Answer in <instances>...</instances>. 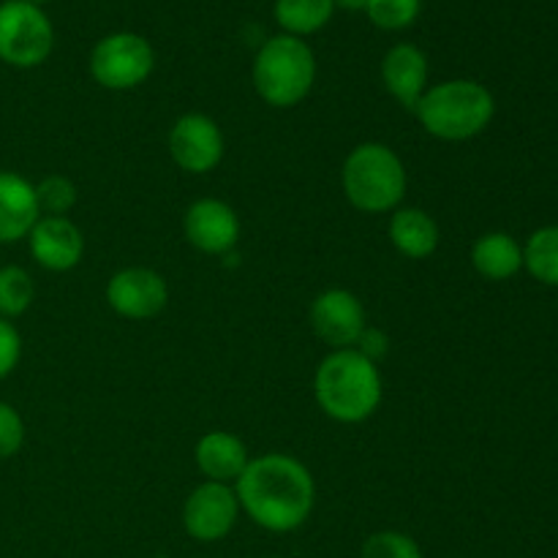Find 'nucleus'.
Here are the masks:
<instances>
[{
    "label": "nucleus",
    "mask_w": 558,
    "mask_h": 558,
    "mask_svg": "<svg viewBox=\"0 0 558 558\" xmlns=\"http://www.w3.org/2000/svg\"><path fill=\"white\" fill-rule=\"evenodd\" d=\"M240 501L234 485L202 483L183 505V529L196 543H221L232 534L240 518Z\"/></svg>",
    "instance_id": "nucleus-8"
},
{
    "label": "nucleus",
    "mask_w": 558,
    "mask_h": 558,
    "mask_svg": "<svg viewBox=\"0 0 558 558\" xmlns=\"http://www.w3.org/2000/svg\"><path fill=\"white\" fill-rule=\"evenodd\" d=\"M183 234L202 254H229L240 240V216L229 202L205 196V199L191 202L185 210Z\"/></svg>",
    "instance_id": "nucleus-12"
},
{
    "label": "nucleus",
    "mask_w": 558,
    "mask_h": 558,
    "mask_svg": "<svg viewBox=\"0 0 558 558\" xmlns=\"http://www.w3.org/2000/svg\"><path fill=\"white\" fill-rule=\"evenodd\" d=\"M153 69H156V52L140 33H109L90 49V76L107 90H134L147 82Z\"/></svg>",
    "instance_id": "nucleus-7"
},
{
    "label": "nucleus",
    "mask_w": 558,
    "mask_h": 558,
    "mask_svg": "<svg viewBox=\"0 0 558 558\" xmlns=\"http://www.w3.org/2000/svg\"><path fill=\"white\" fill-rule=\"evenodd\" d=\"M54 49L52 20L25 0L0 3V60L11 69H36Z\"/></svg>",
    "instance_id": "nucleus-6"
},
{
    "label": "nucleus",
    "mask_w": 558,
    "mask_h": 558,
    "mask_svg": "<svg viewBox=\"0 0 558 558\" xmlns=\"http://www.w3.org/2000/svg\"><path fill=\"white\" fill-rule=\"evenodd\" d=\"M76 185L74 180L65 174H47L38 180L36 185V199L41 216H69L76 205Z\"/></svg>",
    "instance_id": "nucleus-23"
},
{
    "label": "nucleus",
    "mask_w": 558,
    "mask_h": 558,
    "mask_svg": "<svg viewBox=\"0 0 558 558\" xmlns=\"http://www.w3.org/2000/svg\"><path fill=\"white\" fill-rule=\"evenodd\" d=\"M227 140L210 114L189 112L169 129V156L183 172L207 174L223 161Z\"/></svg>",
    "instance_id": "nucleus-9"
},
{
    "label": "nucleus",
    "mask_w": 558,
    "mask_h": 558,
    "mask_svg": "<svg viewBox=\"0 0 558 558\" xmlns=\"http://www.w3.org/2000/svg\"><path fill=\"white\" fill-rule=\"evenodd\" d=\"M439 223L423 207H398L390 216V243L407 259H428L439 248Z\"/></svg>",
    "instance_id": "nucleus-17"
},
{
    "label": "nucleus",
    "mask_w": 558,
    "mask_h": 558,
    "mask_svg": "<svg viewBox=\"0 0 558 558\" xmlns=\"http://www.w3.org/2000/svg\"><path fill=\"white\" fill-rule=\"evenodd\" d=\"M194 461L207 483L234 485L248 469L251 456L240 436L229 434V430H210L196 441Z\"/></svg>",
    "instance_id": "nucleus-16"
},
{
    "label": "nucleus",
    "mask_w": 558,
    "mask_h": 558,
    "mask_svg": "<svg viewBox=\"0 0 558 558\" xmlns=\"http://www.w3.org/2000/svg\"><path fill=\"white\" fill-rule=\"evenodd\" d=\"M25 445V420L11 403L0 401V461H9Z\"/></svg>",
    "instance_id": "nucleus-25"
},
{
    "label": "nucleus",
    "mask_w": 558,
    "mask_h": 558,
    "mask_svg": "<svg viewBox=\"0 0 558 558\" xmlns=\"http://www.w3.org/2000/svg\"><path fill=\"white\" fill-rule=\"evenodd\" d=\"M332 3H336V9H343V11H352V14H357V11H365L368 0H332Z\"/></svg>",
    "instance_id": "nucleus-27"
},
{
    "label": "nucleus",
    "mask_w": 558,
    "mask_h": 558,
    "mask_svg": "<svg viewBox=\"0 0 558 558\" xmlns=\"http://www.w3.org/2000/svg\"><path fill=\"white\" fill-rule=\"evenodd\" d=\"M272 558H287V556H272Z\"/></svg>",
    "instance_id": "nucleus-29"
},
{
    "label": "nucleus",
    "mask_w": 558,
    "mask_h": 558,
    "mask_svg": "<svg viewBox=\"0 0 558 558\" xmlns=\"http://www.w3.org/2000/svg\"><path fill=\"white\" fill-rule=\"evenodd\" d=\"M251 76L267 107L292 109L314 90L316 54L305 38L278 33L259 47Z\"/></svg>",
    "instance_id": "nucleus-5"
},
{
    "label": "nucleus",
    "mask_w": 558,
    "mask_h": 558,
    "mask_svg": "<svg viewBox=\"0 0 558 558\" xmlns=\"http://www.w3.org/2000/svg\"><path fill=\"white\" fill-rule=\"evenodd\" d=\"M25 3H33V5H44V3H49V0H25Z\"/></svg>",
    "instance_id": "nucleus-28"
},
{
    "label": "nucleus",
    "mask_w": 558,
    "mask_h": 558,
    "mask_svg": "<svg viewBox=\"0 0 558 558\" xmlns=\"http://www.w3.org/2000/svg\"><path fill=\"white\" fill-rule=\"evenodd\" d=\"M41 218L36 185L20 172L0 169V245L27 240L31 229Z\"/></svg>",
    "instance_id": "nucleus-15"
},
{
    "label": "nucleus",
    "mask_w": 558,
    "mask_h": 558,
    "mask_svg": "<svg viewBox=\"0 0 558 558\" xmlns=\"http://www.w3.org/2000/svg\"><path fill=\"white\" fill-rule=\"evenodd\" d=\"M360 558H423V548L409 534L385 529V532H374L371 537H365Z\"/></svg>",
    "instance_id": "nucleus-24"
},
{
    "label": "nucleus",
    "mask_w": 558,
    "mask_h": 558,
    "mask_svg": "<svg viewBox=\"0 0 558 558\" xmlns=\"http://www.w3.org/2000/svg\"><path fill=\"white\" fill-rule=\"evenodd\" d=\"M22 357V336L9 319H0V379L14 374Z\"/></svg>",
    "instance_id": "nucleus-26"
},
{
    "label": "nucleus",
    "mask_w": 558,
    "mask_h": 558,
    "mask_svg": "<svg viewBox=\"0 0 558 558\" xmlns=\"http://www.w3.org/2000/svg\"><path fill=\"white\" fill-rule=\"evenodd\" d=\"M36 300L33 276L20 265L0 267V319H20Z\"/></svg>",
    "instance_id": "nucleus-21"
},
{
    "label": "nucleus",
    "mask_w": 558,
    "mask_h": 558,
    "mask_svg": "<svg viewBox=\"0 0 558 558\" xmlns=\"http://www.w3.org/2000/svg\"><path fill=\"white\" fill-rule=\"evenodd\" d=\"M423 0H368L365 14L379 31H407L417 22Z\"/></svg>",
    "instance_id": "nucleus-22"
},
{
    "label": "nucleus",
    "mask_w": 558,
    "mask_h": 558,
    "mask_svg": "<svg viewBox=\"0 0 558 558\" xmlns=\"http://www.w3.org/2000/svg\"><path fill=\"white\" fill-rule=\"evenodd\" d=\"M240 510L259 529L272 534L298 532L316 505L314 474L287 452L251 458L243 477L234 483Z\"/></svg>",
    "instance_id": "nucleus-1"
},
{
    "label": "nucleus",
    "mask_w": 558,
    "mask_h": 558,
    "mask_svg": "<svg viewBox=\"0 0 558 558\" xmlns=\"http://www.w3.org/2000/svg\"><path fill=\"white\" fill-rule=\"evenodd\" d=\"M336 14L332 0H276L272 16L287 36H314Z\"/></svg>",
    "instance_id": "nucleus-19"
},
{
    "label": "nucleus",
    "mask_w": 558,
    "mask_h": 558,
    "mask_svg": "<svg viewBox=\"0 0 558 558\" xmlns=\"http://www.w3.org/2000/svg\"><path fill=\"white\" fill-rule=\"evenodd\" d=\"M420 125L441 142H469L483 134L496 114V98L483 82L447 80L420 98Z\"/></svg>",
    "instance_id": "nucleus-3"
},
{
    "label": "nucleus",
    "mask_w": 558,
    "mask_h": 558,
    "mask_svg": "<svg viewBox=\"0 0 558 558\" xmlns=\"http://www.w3.org/2000/svg\"><path fill=\"white\" fill-rule=\"evenodd\" d=\"M430 80V63L428 54L412 41H401L396 47L387 49L381 58V82H385L387 93L401 104L407 112H414L420 98L428 90Z\"/></svg>",
    "instance_id": "nucleus-14"
},
{
    "label": "nucleus",
    "mask_w": 558,
    "mask_h": 558,
    "mask_svg": "<svg viewBox=\"0 0 558 558\" xmlns=\"http://www.w3.org/2000/svg\"><path fill=\"white\" fill-rule=\"evenodd\" d=\"M107 303L123 319H153L169 303V283L153 267H123L107 281Z\"/></svg>",
    "instance_id": "nucleus-10"
},
{
    "label": "nucleus",
    "mask_w": 558,
    "mask_h": 558,
    "mask_svg": "<svg viewBox=\"0 0 558 558\" xmlns=\"http://www.w3.org/2000/svg\"><path fill=\"white\" fill-rule=\"evenodd\" d=\"M33 262L49 272H69L85 256V234L69 216H41L27 234Z\"/></svg>",
    "instance_id": "nucleus-13"
},
{
    "label": "nucleus",
    "mask_w": 558,
    "mask_h": 558,
    "mask_svg": "<svg viewBox=\"0 0 558 558\" xmlns=\"http://www.w3.org/2000/svg\"><path fill=\"white\" fill-rule=\"evenodd\" d=\"M523 267L534 281L558 289V223L529 234L523 245Z\"/></svg>",
    "instance_id": "nucleus-20"
},
{
    "label": "nucleus",
    "mask_w": 558,
    "mask_h": 558,
    "mask_svg": "<svg viewBox=\"0 0 558 558\" xmlns=\"http://www.w3.org/2000/svg\"><path fill=\"white\" fill-rule=\"evenodd\" d=\"M314 398L322 412L343 425L374 417L385 398L379 365L360 349H332L314 374Z\"/></svg>",
    "instance_id": "nucleus-2"
},
{
    "label": "nucleus",
    "mask_w": 558,
    "mask_h": 558,
    "mask_svg": "<svg viewBox=\"0 0 558 558\" xmlns=\"http://www.w3.org/2000/svg\"><path fill=\"white\" fill-rule=\"evenodd\" d=\"M472 265L488 281H510L523 270V245L507 232H485L474 240Z\"/></svg>",
    "instance_id": "nucleus-18"
},
{
    "label": "nucleus",
    "mask_w": 558,
    "mask_h": 558,
    "mask_svg": "<svg viewBox=\"0 0 558 558\" xmlns=\"http://www.w3.org/2000/svg\"><path fill=\"white\" fill-rule=\"evenodd\" d=\"M311 327L332 349H354L365 332V308L349 289H325L311 303Z\"/></svg>",
    "instance_id": "nucleus-11"
},
{
    "label": "nucleus",
    "mask_w": 558,
    "mask_h": 558,
    "mask_svg": "<svg viewBox=\"0 0 558 558\" xmlns=\"http://www.w3.org/2000/svg\"><path fill=\"white\" fill-rule=\"evenodd\" d=\"M341 185L354 210L385 216L401 207L409 191V172L390 145L363 142L349 150L341 169Z\"/></svg>",
    "instance_id": "nucleus-4"
}]
</instances>
